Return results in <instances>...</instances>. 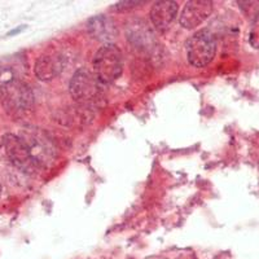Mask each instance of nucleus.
Here are the masks:
<instances>
[{
  "label": "nucleus",
  "instance_id": "14",
  "mask_svg": "<svg viewBox=\"0 0 259 259\" xmlns=\"http://www.w3.org/2000/svg\"><path fill=\"white\" fill-rule=\"evenodd\" d=\"M0 196H2V186H0Z\"/></svg>",
  "mask_w": 259,
  "mask_h": 259
},
{
  "label": "nucleus",
  "instance_id": "11",
  "mask_svg": "<svg viewBox=\"0 0 259 259\" xmlns=\"http://www.w3.org/2000/svg\"><path fill=\"white\" fill-rule=\"evenodd\" d=\"M249 43L253 48L259 50V12L253 18V24L249 32Z\"/></svg>",
  "mask_w": 259,
  "mask_h": 259
},
{
  "label": "nucleus",
  "instance_id": "13",
  "mask_svg": "<svg viewBox=\"0 0 259 259\" xmlns=\"http://www.w3.org/2000/svg\"><path fill=\"white\" fill-rule=\"evenodd\" d=\"M24 29H25V26H20V27H17V29L12 30V31H9V32H8V35H15V34H17V32L22 31V30H24Z\"/></svg>",
  "mask_w": 259,
  "mask_h": 259
},
{
  "label": "nucleus",
  "instance_id": "4",
  "mask_svg": "<svg viewBox=\"0 0 259 259\" xmlns=\"http://www.w3.org/2000/svg\"><path fill=\"white\" fill-rule=\"evenodd\" d=\"M20 138L24 140L26 147L35 162L41 166H48L56 158V148L52 139L41 130L35 127H26L22 130Z\"/></svg>",
  "mask_w": 259,
  "mask_h": 259
},
{
  "label": "nucleus",
  "instance_id": "8",
  "mask_svg": "<svg viewBox=\"0 0 259 259\" xmlns=\"http://www.w3.org/2000/svg\"><path fill=\"white\" fill-rule=\"evenodd\" d=\"M65 60L60 53H46L38 57L34 65V73L41 82H50L59 77L64 70Z\"/></svg>",
  "mask_w": 259,
  "mask_h": 259
},
{
  "label": "nucleus",
  "instance_id": "2",
  "mask_svg": "<svg viewBox=\"0 0 259 259\" xmlns=\"http://www.w3.org/2000/svg\"><path fill=\"white\" fill-rule=\"evenodd\" d=\"M0 103L11 115H22L34 105V94L26 83L9 79L0 85Z\"/></svg>",
  "mask_w": 259,
  "mask_h": 259
},
{
  "label": "nucleus",
  "instance_id": "3",
  "mask_svg": "<svg viewBox=\"0 0 259 259\" xmlns=\"http://www.w3.org/2000/svg\"><path fill=\"white\" fill-rule=\"evenodd\" d=\"M94 71L103 84H109L121 77L123 70V56L121 50L113 43L105 45L94 57Z\"/></svg>",
  "mask_w": 259,
  "mask_h": 259
},
{
  "label": "nucleus",
  "instance_id": "6",
  "mask_svg": "<svg viewBox=\"0 0 259 259\" xmlns=\"http://www.w3.org/2000/svg\"><path fill=\"white\" fill-rule=\"evenodd\" d=\"M2 143L6 154L16 167L27 174H34L38 170L39 165L32 158L29 148L20 136L15 134H6L2 139Z\"/></svg>",
  "mask_w": 259,
  "mask_h": 259
},
{
  "label": "nucleus",
  "instance_id": "12",
  "mask_svg": "<svg viewBox=\"0 0 259 259\" xmlns=\"http://www.w3.org/2000/svg\"><path fill=\"white\" fill-rule=\"evenodd\" d=\"M143 2H123V3H119L115 6L117 9H121V8H127V7H135L139 6V4H142Z\"/></svg>",
  "mask_w": 259,
  "mask_h": 259
},
{
  "label": "nucleus",
  "instance_id": "7",
  "mask_svg": "<svg viewBox=\"0 0 259 259\" xmlns=\"http://www.w3.org/2000/svg\"><path fill=\"white\" fill-rule=\"evenodd\" d=\"M212 12V2L209 0H192L184 6L180 13L179 22L184 29L192 30L200 26Z\"/></svg>",
  "mask_w": 259,
  "mask_h": 259
},
{
  "label": "nucleus",
  "instance_id": "10",
  "mask_svg": "<svg viewBox=\"0 0 259 259\" xmlns=\"http://www.w3.org/2000/svg\"><path fill=\"white\" fill-rule=\"evenodd\" d=\"M89 31L95 39L101 41H106V45H109V41L117 35V29L110 18L105 16H96L89 21Z\"/></svg>",
  "mask_w": 259,
  "mask_h": 259
},
{
  "label": "nucleus",
  "instance_id": "9",
  "mask_svg": "<svg viewBox=\"0 0 259 259\" xmlns=\"http://www.w3.org/2000/svg\"><path fill=\"white\" fill-rule=\"evenodd\" d=\"M179 11L177 2L162 0L153 4L150 9V21L158 30H166L175 21Z\"/></svg>",
  "mask_w": 259,
  "mask_h": 259
},
{
  "label": "nucleus",
  "instance_id": "1",
  "mask_svg": "<svg viewBox=\"0 0 259 259\" xmlns=\"http://www.w3.org/2000/svg\"><path fill=\"white\" fill-rule=\"evenodd\" d=\"M103 85L95 73L87 69H79L71 78L69 92L78 105L94 109L104 99Z\"/></svg>",
  "mask_w": 259,
  "mask_h": 259
},
{
  "label": "nucleus",
  "instance_id": "5",
  "mask_svg": "<svg viewBox=\"0 0 259 259\" xmlns=\"http://www.w3.org/2000/svg\"><path fill=\"white\" fill-rule=\"evenodd\" d=\"M217 41L210 30H200L194 32L187 41V57L194 68H203L215 57Z\"/></svg>",
  "mask_w": 259,
  "mask_h": 259
}]
</instances>
